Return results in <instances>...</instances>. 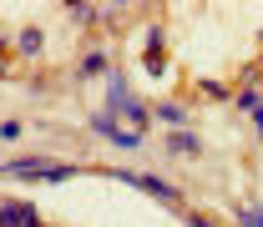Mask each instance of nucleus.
Returning a JSON list of instances; mask_svg holds the SVG:
<instances>
[{
    "label": "nucleus",
    "instance_id": "nucleus-1",
    "mask_svg": "<svg viewBox=\"0 0 263 227\" xmlns=\"http://www.w3.org/2000/svg\"><path fill=\"white\" fill-rule=\"evenodd\" d=\"M10 172H21V177H71V167H51V162H10Z\"/></svg>",
    "mask_w": 263,
    "mask_h": 227
},
{
    "label": "nucleus",
    "instance_id": "nucleus-2",
    "mask_svg": "<svg viewBox=\"0 0 263 227\" xmlns=\"http://www.w3.org/2000/svg\"><path fill=\"white\" fill-rule=\"evenodd\" d=\"M5 222L10 227H31V207H26V202H5Z\"/></svg>",
    "mask_w": 263,
    "mask_h": 227
},
{
    "label": "nucleus",
    "instance_id": "nucleus-3",
    "mask_svg": "<svg viewBox=\"0 0 263 227\" xmlns=\"http://www.w3.org/2000/svg\"><path fill=\"white\" fill-rule=\"evenodd\" d=\"M243 227H263V212L253 207V212H243Z\"/></svg>",
    "mask_w": 263,
    "mask_h": 227
}]
</instances>
